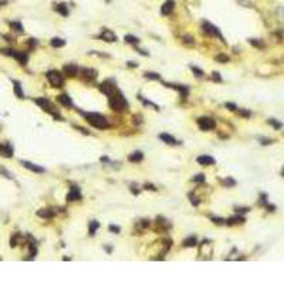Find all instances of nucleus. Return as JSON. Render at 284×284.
I'll use <instances>...</instances> for the list:
<instances>
[{"label": "nucleus", "instance_id": "nucleus-1", "mask_svg": "<svg viewBox=\"0 0 284 284\" xmlns=\"http://www.w3.org/2000/svg\"><path fill=\"white\" fill-rule=\"evenodd\" d=\"M109 100H108V104H109V108L111 109H114V111L116 112H122V111H126L128 109V101L125 100V97H124V94L119 91V90H116L115 93L112 94V95H109Z\"/></svg>", "mask_w": 284, "mask_h": 284}, {"label": "nucleus", "instance_id": "nucleus-2", "mask_svg": "<svg viewBox=\"0 0 284 284\" xmlns=\"http://www.w3.org/2000/svg\"><path fill=\"white\" fill-rule=\"evenodd\" d=\"M83 115H84L85 121L88 122L91 126H94V128L107 129L108 126H109L107 118L104 115H101V114H98V112H83Z\"/></svg>", "mask_w": 284, "mask_h": 284}, {"label": "nucleus", "instance_id": "nucleus-3", "mask_svg": "<svg viewBox=\"0 0 284 284\" xmlns=\"http://www.w3.org/2000/svg\"><path fill=\"white\" fill-rule=\"evenodd\" d=\"M46 77L48 78V81H50V84L53 87H63V84H64V75L57 70L48 71L46 74Z\"/></svg>", "mask_w": 284, "mask_h": 284}, {"label": "nucleus", "instance_id": "nucleus-4", "mask_svg": "<svg viewBox=\"0 0 284 284\" xmlns=\"http://www.w3.org/2000/svg\"><path fill=\"white\" fill-rule=\"evenodd\" d=\"M3 53H5L6 56H11V57H14L16 60H19L20 64H23V65L27 64V60H28L27 53L17 51V50H13V48H6V50H3Z\"/></svg>", "mask_w": 284, "mask_h": 284}, {"label": "nucleus", "instance_id": "nucleus-5", "mask_svg": "<svg viewBox=\"0 0 284 284\" xmlns=\"http://www.w3.org/2000/svg\"><path fill=\"white\" fill-rule=\"evenodd\" d=\"M197 126L202 131H209V129H213L214 126H216V122H214V119L209 118V116H200V118H197Z\"/></svg>", "mask_w": 284, "mask_h": 284}, {"label": "nucleus", "instance_id": "nucleus-6", "mask_svg": "<svg viewBox=\"0 0 284 284\" xmlns=\"http://www.w3.org/2000/svg\"><path fill=\"white\" fill-rule=\"evenodd\" d=\"M100 91H103L107 97H109V95H112V94L116 91V87H115V81L114 80H107V81H104L103 84L100 85Z\"/></svg>", "mask_w": 284, "mask_h": 284}, {"label": "nucleus", "instance_id": "nucleus-7", "mask_svg": "<svg viewBox=\"0 0 284 284\" xmlns=\"http://www.w3.org/2000/svg\"><path fill=\"white\" fill-rule=\"evenodd\" d=\"M202 27H203V31H205L206 34H209V36H217L220 40H223V36L220 34L219 28L216 27V26H213V24H210L209 21H203V23H202Z\"/></svg>", "mask_w": 284, "mask_h": 284}, {"label": "nucleus", "instance_id": "nucleus-8", "mask_svg": "<svg viewBox=\"0 0 284 284\" xmlns=\"http://www.w3.org/2000/svg\"><path fill=\"white\" fill-rule=\"evenodd\" d=\"M0 155L5 158H11L13 156V146L9 142H2L0 144Z\"/></svg>", "mask_w": 284, "mask_h": 284}, {"label": "nucleus", "instance_id": "nucleus-9", "mask_svg": "<svg viewBox=\"0 0 284 284\" xmlns=\"http://www.w3.org/2000/svg\"><path fill=\"white\" fill-rule=\"evenodd\" d=\"M21 165H23L24 168L30 169L31 172H36V173H44L46 172V169L43 168V166H38V165H36V163L28 162V161H21Z\"/></svg>", "mask_w": 284, "mask_h": 284}, {"label": "nucleus", "instance_id": "nucleus-10", "mask_svg": "<svg viewBox=\"0 0 284 284\" xmlns=\"http://www.w3.org/2000/svg\"><path fill=\"white\" fill-rule=\"evenodd\" d=\"M63 71H64L65 75H68V77H75V75L78 74V65L75 64H65L64 67H63Z\"/></svg>", "mask_w": 284, "mask_h": 284}, {"label": "nucleus", "instance_id": "nucleus-11", "mask_svg": "<svg viewBox=\"0 0 284 284\" xmlns=\"http://www.w3.org/2000/svg\"><path fill=\"white\" fill-rule=\"evenodd\" d=\"M100 37L103 38V40H105V41H108V43L116 41V36L111 31V30H108V28H103V31H101V34H100Z\"/></svg>", "mask_w": 284, "mask_h": 284}, {"label": "nucleus", "instance_id": "nucleus-12", "mask_svg": "<svg viewBox=\"0 0 284 284\" xmlns=\"http://www.w3.org/2000/svg\"><path fill=\"white\" fill-rule=\"evenodd\" d=\"M173 7H175V2H173V0H166L162 5V7H161V13H162L163 16H168V14H171Z\"/></svg>", "mask_w": 284, "mask_h": 284}, {"label": "nucleus", "instance_id": "nucleus-13", "mask_svg": "<svg viewBox=\"0 0 284 284\" xmlns=\"http://www.w3.org/2000/svg\"><path fill=\"white\" fill-rule=\"evenodd\" d=\"M80 199H81V192H80V189L77 186H73L70 193L67 195V200L68 202H74V200H80Z\"/></svg>", "mask_w": 284, "mask_h": 284}, {"label": "nucleus", "instance_id": "nucleus-14", "mask_svg": "<svg viewBox=\"0 0 284 284\" xmlns=\"http://www.w3.org/2000/svg\"><path fill=\"white\" fill-rule=\"evenodd\" d=\"M165 85L169 87V88L179 91L182 97H188V94H189V87H186V85H179V84H165Z\"/></svg>", "mask_w": 284, "mask_h": 284}, {"label": "nucleus", "instance_id": "nucleus-15", "mask_svg": "<svg viewBox=\"0 0 284 284\" xmlns=\"http://www.w3.org/2000/svg\"><path fill=\"white\" fill-rule=\"evenodd\" d=\"M196 161H197V163H199V165H203V166L213 165V163H214V158H212V156H209V155H202V156H199Z\"/></svg>", "mask_w": 284, "mask_h": 284}, {"label": "nucleus", "instance_id": "nucleus-16", "mask_svg": "<svg viewBox=\"0 0 284 284\" xmlns=\"http://www.w3.org/2000/svg\"><path fill=\"white\" fill-rule=\"evenodd\" d=\"M78 73H81V75H84L85 78H88V80H95L97 78V71L91 70V68H80Z\"/></svg>", "mask_w": 284, "mask_h": 284}, {"label": "nucleus", "instance_id": "nucleus-17", "mask_svg": "<svg viewBox=\"0 0 284 284\" xmlns=\"http://www.w3.org/2000/svg\"><path fill=\"white\" fill-rule=\"evenodd\" d=\"M159 139L163 141L165 144H168V145H179L181 144V142H178L173 136L168 135V134H159Z\"/></svg>", "mask_w": 284, "mask_h": 284}, {"label": "nucleus", "instance_id": "nucleus-18", "mask_svg": "<svg viewBox=\"0 0 284 284\" xmlns=\"http://www.w3.org/2000/svg\"><path fill=\"white\" fill-rule=\"evenodd\" d=\"M58 101H60L64 107H70V108H73L74 107V104H73V100H71L67 94H60L58 95Z\"/></svg>", "mask_w": 284, "mask_h": 284}, {"label": "nucleus", "instance_id": "nucleus-19", "mask_svg": "<svg viewBox=\"0 0 284 284\" xmlns=\"http://www.w3.org/2000/svg\"><path fill=\"white\" fill-rule=\"evenodd\" d=\"M54 10H56L57 13H60L61 16H68V6L65 5V3H58V5L54 6Z\"/></svg>", "mask_w": 284, "mask_h": 284}, {"label": "nucleus", "instance_id": "nucleus-20", "mask_svg": "<svg viewBox=\"0 0 284 284\" xmlns=\"http://www.w3.org/2000/svg\"><path fill=\"white\" fill-rule=\"evenodd\" d=\"M144 159V154L141 151H136V152H132V154L128 156V161L129 162H141Z\"/></svg>", "mask_w": 284, "mask_h": 284}, {"label": "nucleus", "instance_id": "nucleus-21", "mask_svg": "<svg viewBox=\"0 0 284 284\" xmlns=\"http://www.w3.org/2000/svg\"><path fill=\"white\" fill-rule=\"evenodd\" d=\"M243 222H244V217H242V216H233V217H229L227 220H224V223L229 224V226L243 223Z\"/></svg>", "mask_w": 284, "mask_h": 284}, {"label": "nucleus", "instance_id": "nucleus-22", "mask_svg": "<svg viewBox=\"0 0 284 284\" xmlns=\"http://www.w3.org/2000/svg\"><path fill=\"white\" fill-rule=\"evenodd\" d=\"M37 216L43 217V219H50V217L54 216V212H53L51 209H40L37 212Z\"/></svg>", "mask_w": 284, "mask_h": 284}, {"label": "nucleus", "instance_id": "nucleus-23", "mask_svg": "<svg viewBox=\"0 0 284 284\" xmlns=\"http://www.w3.org/2000/svg\"><path fill=\"white\" fill-rule=\"evenodd\" d=\"M13 84H14V94H16V97L24 98V93H23V90H21V85H20L19 81H13Z\"/></svg>", "mask_w": 284, "mask_h": 284}, {"label": "nucleus", "instance_id": "nucleus-24", "mask_svg": "<svg viewBox=\"0 0 284 284\" xmlns=\"http://www.w3.org/2000/svg\"><path fill=\"white\" fill-rule=\"evenodd\" d=\"M197 244V239H196V236H189V237L185 239V242H183V246L185 247H193Z\"/></svg>", "mask_w": 284, "mask_h": 284}, {"label": "nucleus", "instance_id": "nucleus-25", "mask_svg": "<svg viewBox=\"0 0 284 284\" xmlns=\"http://www.w3.org/2000/svg\"><path fill=\"white\" fill-rule=\"evenodd\" d=\"M34 103L37 104V105H40V107L44 109L46 107H48L50 105V101L47 100L46 97H43V98H34Z\"/></svg>", "mask_w": 284, "mask_h": 284}, {"label": "nucleus", "instance_id": "nucleus-26", "mask_svg": "<svg viewBox=\"0 0 284 284\" xmlns=\"http://www.w3.org/2000/svg\"><path fill=\"white\" fill-rule=\"evenodd\" d=\"M50 44H51L53 47H57V48H60V47H64V46H65V41L63 40V38L54 37V38H51V41H50Z\"/></svg>", "mask_w": 284, "mask_h": 284}, {"label": "nucleus", "instance_id": "nucleus-27", "mask_svg": "<svg viewBox=\"0 0 284 284\" xmlns=\"http://www.w3.org/2000/svg\"><path fill=\"white\" fill-rule=\"evenodd\" d=\"M98 227H100V223H98L97 220H93V222L90 223V234H91V236H94Z\"/></svg>", "mask_w": 284, "mask_h": 284}, {"label": "nucleus", "instance_id": "nucleus-28", "mask_svg": "<svg viewBox=\"0 0 284 284\" xmlns=\"http://www.w3.org/2000/svg\"><path fill=\"white\" fill-rule=\"evenodd\" d=\"M124 40H125L126 43H129V44H138V43H139V38L135 37V36H131V34L125 36V37H124Z\"/></svg>", "mask_w": 284, "mask_h": 284}, {"label": "nucleus", "instance_id": "nucleus-29", "mask_svg": "<svg viewBox=\"0 0 284 284\" xmlns=\"http://www.w3.org/2000/svg\"><path fill=\"white\" fill-rule=\"evenodd\" d=\"M10 27L13 28V30H16V31L23 33V26H21L20 21H11V23H10Z\"/></svg>", "mask_w": 284, "mask_h": 284}, {"label": "nucleus", "instance_id": "nucleus-30", "mask_svg": "<svg viewBox=\"0 0 284 284\" xmlns=\"http://www.w3.org/2000/svg\"><path fill=\"white\" fill-rule=\"evenodd\" d=\"M145 78H148V80H161V75L156 74V73H152V71H148V73H145Z\"/></svg>", "mask_w": 284, "mask_h": 284}, {"label": "nucleus", "instance_id": "nucleus-31", "mask_svg": "<svg viewBox=\"0 0 284 284\" xmlns=\"http://www.w3.org/2000/svg\"><path fill=\"white\" fill-rule=\"evenodd\" d=\"M229 60H230V58H229L226 54H217V56H216V61H217V63H222V64L229 63Z\"/></svg>", "mask_w": 284, "mask_h": 284}, {"label": "nucleus", "instance_id": "nucleus-32", "mask_svg": "<svg viewBox=\"0 0 284 284\" xmlns=\"http://www.w3.org/2000/svg\"><path fill=\"white\" fill-rule=\"evenodd\" d=\"M267 122H269L270 125L274 126L276 129H281V128H283V124H281V122H279V121H276V119H273V118H270Z\"/></svg>", "mask_w": 284, "mask_h": 284}, {"label": "nucleus", "instance_id": "nucleus-33", "mask_svg": "<svg viewBox=\"0 0 284 284\" xmlns=\"http://www.w3.org/2000/svg\"><path fill=\"white\" fill-rule=\"evenodd\" d=\"M189 67H191V70L195 73L196 77H199V78L200 77H203V71L200 70V68H197V67H195V65H189Z\"/></svg>", "mask_w": 284, "mask_h": 284}, {"label": "nucleus", "instance_id": "nucleus-34", "mask_svg": "<svg viewBox=\"0 0 284 284\" xmlns=\"http://www.w3.org/2000/svg\"><path fill=\"white\" fill-rule=\"evenodd\" d=\"M222 183H223V185H226V186H234V185H236V181H234V179H232V178H227V179H223V181H222Z\"/></svg>", "mask_w": 284, "mask_h": 284}, {"label": "nucleus", "instance_id": "nucleus-35", "mask_svg": "<svg viewBox=\"0 0 284 284\" xmlns=\"http://www.w3.org/2000/svg\"><path fill=\"white\" fill-rule=\"evenodd\" d=\"M19 239H20V234H19V233H16L13 237L10 239V246H11V247L17 246V240H19Z\"/></svg>", "mask_w": 284, "mask_h": 284}, {"label": "nucleus", "instance_id": "nucleus-36", "mask_svg": "<svg viewBox=\"0 0 284 284\" xmlns=\"http://www.w3.org/2000/svg\"><path fill=\"white\" fill-rule=\"evenodd\" d=\"M249 43H250V44H253L254 47H263V41L257 40V38H250V40H249Z\"/></svg>", "mask_w": 284, "mask_h": 284}, {"label": "nucleus", "instance_id": "nucleus-37", "mask_svg": "<svg viewBox=\"0 0 284 284\" xmlns=\"http://www.w3.org/2000/svg\"><path fill=\"white\" fill-rule=\"evenodd\" d=\"M108 230L112 233H119L121 232V227H119V226H115V224H109V226H108Z\"/></svg>", "mask_w": 284, "mask_h": 284}, {"label": "nucleus", "instance_id": "nucleus-38", "mask_svg": "<svg viewBox=\"0 0 284 284\" xmlns=\"http://www.w3.org/2000/svg\"><path fill=\"white\" fill-rule=\"evenodd\" d=\"M206 178L203 173H199V175H196V176H193V182H205Z\"/></svg>", "mask_w": 284, "mask_h": 284}, {"label": "nucleus", "instance_id": "nucleus-39", "mask_svg": "<svg viewBox=\"0 0 284 284\" xmlns=\"http://www.w3.org/2000/svg\"><path fill=\"white\" fill-rule=\"evenodd\" d=\"M139 98H141V101H142V103H144V104H145V105H151V107H154V108H155V109H159V107H158V105H156V104H154V103H151V101H146V100H144V98H142V97H141V95H139Z\"/></svg>", "mask_w": 284, "mask_h": 284}, {"label": "nucleus", "instance_id": "nucleus-40", "mask_svg": "<svg viewBox=\"0 0 284 284\" xmlns=\"http://www.w3.org/2000/svg\"><path fill=\"white\" fill-rule=\"evenodd\" d=\"M212 78H213L214 81H217V83H222V77H220V74L217 71H213V73H212Z\"/></svg>", "mask_w": 284, "mask_h": 284}, {"label": "nucleus", "instance_id": "nucleus-41", "mask_svg": "<svg viewBox=\"0 0 284 284\" xmlns=\"http://www.w3.org/2000/svg\"><path fill=\"white\" fill-rule=\"evenodd\" d=\"M236 111H237L242 116H250L252 115V112L250 111H246V109H242V108H239V109H236Z\"/></svg>", "mask_w": 284, "mask_h": 284}, {"label": "nucleus", "instance_id": "nucleus-42", "mask_svg": "<svg viewBox=\"0 0 284 284\" xmlns=\"http://www.w3.org/2000/svg\"><path fill=\"white\" fill-rule=\"evenodd\" d=\"M260 205H263V206L267 205V195H266V193H261L260 195Z\"/></svg>", "mask_w": 284, "mask_h": 284}, {"label": "nucleus", "instance_id": "nucleus-43", "mask_svg": "<svg viewBox=\"0 0 284 284\" xmlns=\"http://www.w3.org/2000/svg\"><path fill=\"white\" fill-rule=\"evenodd\" d=\"M234 210H236V213H247L250 207H234Z\"/></svg>", "mask_w": 284, "mask_h": 284}, {"label": "nucleus", "instance_id": "nucleus-44", "mask_svg": "<svg viewBox=\"0 0 284 284\" xmlns=\"http://www.w3.org/2000/svg\"><path fill=\"white\" fill-rule=\"evenodd\" d=\"M183 41L186 43V44H195V40H193V37H191V36H185V37H183Z\"/></svg>", "mask_w": 284, "mask_h": 284}, {"label": "nucleus", "instance_id": "nucleus-45", "mask_svg": "<svg viewBox=\"0 0 284 284\" xmlns=\"http://www.w3.org/2000/svg\"><path fill=\"white\" fill-rule=\"evenodd\" d=\"M212 222L216 224H224V219L222 217H212Z\"/></svg>", "mask_w": 284, "mask_h": 284}, {"label": "nucleus", "instance_id": "nucleus-46", "mask_svg": "<svg viewBox=\"0 0 284 284\" xmlns=\"http://www.w3.org/2000/svg\"><path fill=\"white\" fill-rule=\"evenodd\" d=\"M224 107L229 108L230 111H236V109H237V107H236V105H234L233 103H226V104H224Z\"/></svg>", "mask_w": 284, "mask_h": 284}, {"label": "nucleus", "instance_id": "nucleus-47", "mask_svg": "<svg viewBox=\"0 0 284 284\" xmlns=\"http://www.w3.org/2000/svg\"><path fill=\"white\" fill-rule=\"evenodd\" d=\"M0 173H2V175H5L6 178H9V179H11V178H13V176H11V175H10L9 172H7V171H6L5 168H2V166H0Z\"/></svg>", "mask_w": 284, "mask_h": 284}, {"label": "nucleus", "instance_id": "nucleus-48", "mask_svg": "<svg viewBox=\"0 0 284 284\" xmlns=\"http://www.w3.org/2000/svg\"><path fill=\"white\" fill-rule=\"evenodd\" d=\"M271 142H274V141H271V139H261V138H260V144H263V145H269V144H271Z\"/></svg>", "mask_w": 284, "mask_h": 284}, {"label": "nucleus", "instance_id": "nucleus-49", "mask_svg": "<svg viewBox=\"0 0 284 284\" xmlns=\"http://www.w3.org/2000/svg\"><path fill=\"white\" fill-rule=\"evenodd\" d=\"M145 189H151V191H156V188H155L154 185H151V183H145Z\"/></svg>", "mask_w": 284, "mask_h": 284}, {"label": "nucleus", "instance_id": "nucleus-50", "mask_svg": "<svg viewBox=\"0 0 284 284\" xmlns=\"http://www.w3.org/2000/svg\"><path fill=\"white\" fill-rule=\"evenodd\" d=\"M191 202H192V205H193V206H197V205H199V200L196 199V197H192V196H191Z\"/></svg>", "mask_w": 284, "mask_h": 284}, {"label": "nucleus", "instance_id": "nucleus-51", "mask_svg": "<svg viewBox=\"0 0 284 284\" xmlns=\"http://www.w3.org/2000/svg\"><path fill=\"white\" fill-rule=\"evenodd\" d=\"M37 46V40H34V38H30V47H36Z\"/></svg>", "mask_w": 284, "mask_h": 284}, {"label": "nucleus", "instance_id": "nucleus-52", "mask_svg": "<svg viewBox=\"0 0 284 284\" xmlns=\"http://www.w3.org/2000/svg\"><path fill=\"white\" fill-rule=\"evenodd\" d=\"M75 129H78V131H81V132H83V134H85V135H88V134H90V132H88V131H85V129H84V128H80V126H75Z\"/></svg>", "mask_w": 284, "mask_h": 284}, {"label": "nucleus", "instance_id": "nucleus-53", "mask_svg": "<svg viewBox=\"0 0 284 284\" xmlns=\"http://www.w3.org/2000/svg\"><path fill=\"white\" fill-rule=\"evenodd\" d=\"M128 65H129V67H138V64H136V63H134V61H129V63H128Z\"/></svg>", "mask_w": 284, "mask_h": 284}]
</instances>
